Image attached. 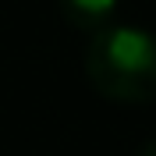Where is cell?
I'll return each mask as SVG.
<instances>
[{
    "label": "cell",
    "mask_w": 156,
    "mask_h": 156,
    "mask_svg": "<svg viewBox=\"0 0 156 156\" xmlns=\"http://www.w3.org/2000/svg\"><path fill=\"white\" fill-rule=\"evenodd\" d=\"M138 156H156V138H149V142H146V146H142V149H138Z\"/></svg>",
    "instance_id": "obj_3"
},
{
    "label": "cell",
    "mask_w": 156,
    "mask_h": 156,
    "mask_svg": "<svg viewBox=\"0 0 156 156\" xmlns=\"http://www.w3.org/2000/svg\"><path fill=\"white\" fill-rule=\"evenodd\" d=\"M85 78L114 103L156 99V32L138 25H107L92 32L85 50Z\"/></svg>",
    "instance_id": "obj_1"
},
{
    "label": "cell",
    "mask_w": 156,
    "mask_h": 156,
    "mask_svg": "<svg viewBox=\"0 0 156 156\" xmlns=\"http://www.w3.org/2000/svg\"><path fill=\"white\" fill-rule=\"evenodd\" d=\"M60 11L64 18L82 32H99L117 21V11H121V0H60Z\"/></svg>",
    "instance_id": "obj_2"
}]
</instances>
